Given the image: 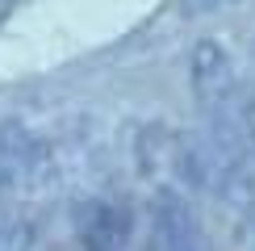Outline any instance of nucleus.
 Listing matches in <instances>:
<instances>
[{
    "label": "nucleus",
    "instance_id": "obj_1",
    "mask_svg": "<svg viewBox=\"0 0 255 251\" xmlns=\"http://www.w3.org/2000/svg\"><path fill=\"white\" fill-rule=\"evenodd\" d=\"M71 243L76 251H138L142 243V226H138L134 201L122 193H84L71 209Z\"/></svg>",
    "mask_w": 255,
    "mask_h": 251
},
{
    "label": "nucleus",
    "instance_id": "obj_2",
    "mask_svg": "<svg viewBox=\"0 0 255 251\" xmlns=\"http://www.w3.org/2000/svg\"><path fill=\"white\" fill-rule=\"evenodd\" d=\"M138 251H214L193 209V197L176 188H151V222Z\"/></svg>",
    "mask_w": 255,
    "mask_h": 251
},
{
    "label": "nucleus",
    "instance_id": "obj_3",
    "mask_svg": "<svg viewBox=\"0 0 255 251\" xmlns=\"http://www.w3.org/2000/svg\"><path fill=\"white\" fill-rule=\"evenodd\" d=\"M230 4H239V0H176V13L180 17H214Z\"/></svg>",
    "mask_w": 255,
    "mask_h": 251
}]
</instances>
